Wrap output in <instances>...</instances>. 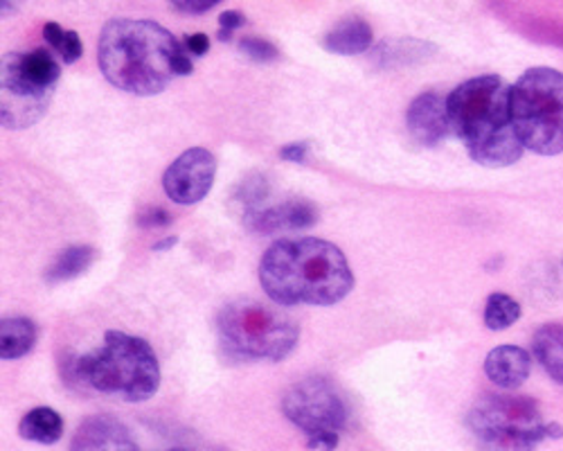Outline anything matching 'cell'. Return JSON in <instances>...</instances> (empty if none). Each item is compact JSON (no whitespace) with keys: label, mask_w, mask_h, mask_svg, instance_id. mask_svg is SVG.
I'll return each mask as SVG.
<instances>
[{"label":"cell","mask_w":563,"mask_h":451,"mask_svg":"<svg viewBox=\"0 0 563 451\" xmlns=\"http://www.w3.org/2000/svg\"><path fill=\"white\" fill-rule=\"evenodd\" d=\"M532 354L550 380L563 386V325L545 323L532 337Z\"/></svg>","instance_id":"2e32d148"},{"label":"cell","mask_w":563,"mask_h":451,"mask_svg":"<svg viewBox=\"0 0 563 451\" xmlns=\"http://www.w3.org/2000/svg\"><path fill=\"white\" fill-rule=\"evenodd\" d=\"M70 371L79 384L132 404L154 397L160 386V365L154 348L145 339L120 330H109L104 346L77 357Z\"/></svg>","instance_id":"277c9868"},{"label":"cell","mask_w":563,"mask_h":451,"mask_svg":"<svg viewBox=\"0 0 563 451\" xmlns=\"http://www.w3.org/2000/svg\"><path fill=\"white\" fill-rule=\"evenodd\" d=\"M224 350L237 361H282L300 339L297 323L257 301L228 303L216 318Z\"/></svg>","instance_id":"8992f818"},{"label":"cell","mask_w":563,"mask_h":451,"mask_svg":"<svg viewBox=\"0 0 563 451\" xmlns=\"http://www.w3.org/2000/svg\"><path fill=\"white\" fill-rule=\"evenodd\" d=\"M70 451H138V444L113 416H91L77 427Z\"/></svg>","instance_id":"7c38bea8"},{"label":"cell","mask_w":563,"mask_h":451,"mask_svg":"<svg viewBox=\"0 0 563 451\" xmlns=\"http://www.w3.org/2000/svg\"><path fill=\"white\" fill-rule=\"evenodd\" d=\"M323 46L329 53L342 55V57L363 55L372 46V27L359 16L342 19L327 32Z\"/></svg>","instance_id":"9a60e30c"},{"label":"cell","mask_w":563,"mask_h":451,"mask_svg":"<svg viewBox=\"0 0 563 451\" xmlns=\"http://www.w3.org/2000/svg\"><path fill=\"white\" fill-rule=\"evenodd\" d=\"M185 48L188 53H192L194 57H203L210 50V38L205 34H192L185 38Z\"/></svg>","instance_id":"4316f807"},{"label":"cell","mask_w":563,"mask_h":451,"mask_svg":"<svg viewBox=\"0 0 563 451\" xmlns=\"http://www.w3.org/2000/svg\"><path fill=\"white\" fill-rule=\"evenodd\" d=\"M244 23H246V16H244L241 12H235V10H228V12H224V14L219 16V25H222V30H228V32H233V30L241 27Z\"/></svg>","instance_id":"f1b7e54d"},{"label":"cell","mask_w":563,"mask_h":451,"mask_svg":"<svg viewBox=\"0 0 563 451\" xmlns=\"http://www.w3.org/2000/svg\"><path fill=\"white\" fill-rule=\"evenodd\" d=\"M38 339V327L27 316H10L0 320V357L14 361L25 357Z\"/></svg>","instance_id":"ac0fdd59"},{"label":"cell","mask_w":563,"mask_h":451,"mask_svg":"<svg viewBox=\"0 0 563 451\" xmlns=\"http://www.w3.org/2000/svg\"><path fill=\"white\" fill-rule=\"evenodd\" d=\"M8 10H10V0H3V14H8Z\"/></svg>","instance_id":"1f68e13d"},{"label":"cell","mask_w":563,"mask_h":451,"mask_svg":"<svg viewBox=\"0 0 563 451\" xmlns=\"http://www.w3.org/2000/svg\"><path fill=\"white\" fill-rule=\"evenodd\" d=\"M509 113L526 149L563 154V72L545 66L526 70L509 87Z\"/></svg>","instance_id":"5b68a950"},{"label":"cell","mask_w":563,"mask_h":451,"mask_svg":"<svg viewBox=\"0 0 563 451\" xmlns=\"http://www.w3.org/2000/svg\"><path fill=\"white\" fill-rule=\"evenodd\" d=\"M532 373V357L518 346H498L485 359V375L503 391H516Z\"/></svg>","instance_id":"4fadbf2b"},{"label":"cell","mask_w":563,"mask_h":451,"mask_svg":"<svg viewBox=\"0 0 563 451\" xmlns=\"http://www.w3.org/2000/svg\"><path fill=\"white\" fill-rule=\"evenodd\" d=\"M233 38V32L228 30H219V41H230Z\"/></svg>","instance_id":"4dcf8cb0"},{"label":"cell","mask_w":563,"mask_h":451,"mask_svg":"<svg viewBox=\"0 0 563 451\" xmlns=\"http://www.w3.org/2000/svg\"><path fill=\"white\" fill-rule=\"evenodd\" d=\"M406 125L417 145L438 147L451 132L447 100H442L438 93L417 95L408 106Z\"/></svg>","instance_id":"8fae6325"},{"label":"cell","mask_w":563,"mask_h":451,"mask_svg":"<svg viewBox=\"0 0 563 451\" xmlns=\"http://www.w3.org/2000/svg\"><path fill=\"white\" fill-rule=\"evenodd\" d=\"M316 219H318V213L309 201H286V203H280V206L248 215V224L257 233H264V235H271L278 230L309 228L316 224Z\"/></svg>","instance_id":"5bb4252c"},{"label":"cell","mask_w":563,"mask_h":451,"mask_svg":"<svg viewBox=\"0 0 563 451\" xmlns=\"http://www.w3.org/2000/svg\"><path fill=\"white\" fill-rule=\"evenodd\" d=\"M239 50L257 61V64H271L275 59H280V50L271 44L267 38H255V36H246L239 41Z\"/></svg>","instance_id":"7402d4cb"},{"label":"cell","mask_w":563,"mask_h":451,"mask_svg":"<svg viewBox=\"0 0 563 451\" xmlns=\"http://www.w3.org/2000/svg\"><path fill=\"white\" fill-rule=\"evenodd\" d=\"M57 53H59V57H61L66 64H75V61L81 57V53H83L79 34L72 32V30H66L64 41H61V46L57 48Z\"/></svg>","instance_id":"603a6c76"},{"label":"cell","mask_w":563,"mask_h":451,"mask_svg":"<svg viewBox=\"0 0 563 451\" xmlns=\"http://www.w3.org/2000/svg\"><path fill=\"white\" fill-rule=\"evenodd\" d=\"M259 284L282 307H329L354 290V273L338 246L325 239H278L259 262Z\"/></svg>","instance_id":"7a4b0ae2"},{"label":"cell","mask_w":563,"mask_h":451,"mask_svg":"<svg viewBox=\"0 0 563 451\" xmlns=\"http://www.w3.org/2000/svg\"><path fill=\"white\" fill-rule=\"evenodd\" d=\"M55 91H46L27 81L10 59L0 64V122L5 129H27L46 115Z\"/></svg>","instance_id":"9c48e42d"},{"label":"cell","mask_w":563,"mask_h":451,"mask_svg":"<svg viewBox=\"0 0 563 451\" xmlns=\"http://www.w3.org/2000/svg\"><path fill=\"white\" fill-rule=\"evenodd\" d=\"M169 451H183V449H169Z\"/></svg>","instance_id":"d6a6232c"},{"label":"cell","mask_w":563,"mask_h":451,"mask_svg":"<svg viewBox=\"0 0 563 451\" xmlns=\"http://www.w3.org/2000/svg\"><path fill=\"white\" fill-rule=\"evenodd\" d=\"M19 433L38 444H55L64 436V418L50 406H36L21 420Z\"/></svg>","instance_id":"d6986e66"},{"label":"cell","mask_w":563,"mask_h":451,"mask_svg":"<svg viewBox=\"0 0 563 451\" xmlns=\"http://www.w3.org/2000/svg\"><path fill=\"white\" fill-rule=\"evenodd\" d=\"M521 318V303L514 301L507 294H492L485 305V325L492 332H503Z\"/></svg>","instance_id":"44dd1931"},{"label":"cell","mask_w":563,"mask_h":451,"mask_svg":"<svg viewBox=\"0 0 563 451\" xmlns=\"http://www.w3.org/2000/svg\"><path fill=\"white\" fill-rule=\"evenodd\" d=\"M95 258H98V251L93 249V246H86V244L70 246V249H66L55 260V264L46 273V280L48 282H68V280L89 271L91 264L95 262Z\"/></svg>","instance_id":"ffe728a7"},{"label":"cell","mask_w":563,"mask_h":451,"mask_svg":"<svg viewBox=\"0 0 563 451\" xmlns=\"http://www.w3.org/2000/svg\"><path fill=\"white\" fill-rule=\"evenodd\" d=\"M307 151H309V145L307 143H291V145H284L280 149V158L282 160H289V162H305L307 160Z\"/></svg>","instance_id":"484cf974"},{"label":"cell","mask_w":563,"mask_h":451,"mask_svg":"<svg viewBox=\"0 0 563 451\" xmlns=\"http://www.w3.org/2000/svg\"><path fill=\"white\" fill-rule=\"evenodd\" d=\"M169 222H171V215H169L167 211L158 208V206L143 211L140 217H138V224H140L143 228H160V226H167Z\"/></svg>","instance_id":"d4e9b609"},{"label":"cell","mask_w":563,"mask_h":451,"mask_svg":"<svg viewBox=\"0 0 563 451\" xmlns=\"http://www.w3.org/2000/svg\"><path fill=\"white\" fill-rule=\"evenodd\" d=\"M282 414L307 436V447L316 451H334L340 431L348 425L345 399L336 386L320 375L295 382L282 399Z\"/></svg>","instance_id":"ba28073f"},{"label":"cell","mask_w":563,"mask_h":451,"mask_svg":"<svg viewBox=\"0 0 563 451\" xmlns=\"http://www.w3.org/2000/svg\"><path fill=\"white\" fill-rule=\"evenodd\" d=\"M169 3L183 14H205L214 5H219L222 0H169Z\"/></svg>","instance_id":"cb8c5ba5"},{"label":"cell","mask_w":563,"mask_h":451,"mask_svg":"<svg viewBox=\"0 0 563 451\" xmlns=\"http://www.w3.org/2000/svg\"><path fill=\"white\" fill-rule=\"evenodd\" d=\"M98 64L115 89L149 98L167 89L174 77L194 70L181 41L154 21L113 19L98 44Z\"/></svg>","instance_id":"6da1fadb"},{"label":"cell","mask_w":563,"mask_h":451,"mask_svg":"<svg viewBox=\"0 0 563 451\" xmlns=\"http://www.w3.org/2000/svg\"><path fill=\"white\" fill-rule=\"evenodd\" d=\"M64 34H66V30H61L59 23H53V21H50V23L43 25V36H46V41H48L53 50H57V48L61 46Z\"/></svg>","instance_id":"83f0119b"},{"label":"cell","mask_w":563,"mask_h":451,"mask_svg":"<svg viewBox=\"0 0 563 451\" xmlns=\"http://www.w3.org/2000/svg\"><path fill=\"white\" fill-rule=\"evenodd\" d=\"M436 46L419 38H385L372 50V61L381 68H402L426 61L430 55H436Z\"/></svg>","instance_id":"e0dca14e"},{"label":"cell","mask_w":563,"mask_h":451,"mask_svg":"<svg viewBox=\"0 0 563 451\" xmlns=\"http://www.w3.org/2000/svg\"><path fill=\"white\" fill-rule=\"evenodd\" d=\"M466 425L492 451H537L543 440L563 438V427L543 422L539 404L523 395H485Z\"/></svg>","instance_id":"52a82bcc"},{"label":"cell","mask_w":563,"mask_h":451,"mask_svg":"<svg viewBox=\"0 0 563 451\" xmlns=\"http://www.w3.org/2000/svg\"><path fill=\"white\" fill-rule=\"evenodd\" d=\"M216 177V158L203 149L192 147L183 151L162 177L165 194L179 206H194L207 196Z\"/></svg>","instance_id":"30bf717a"},{"label":"cell","mask_w":563,"mask_h":451,"mask_svg":"<svg viewBox=\"0 0 563 451\" xmlns=\"http://www.w3.org/2000/svg\"><path fill=\"white\" fill-rule=\"evenodd\" d=\"M177 244V237H165L162 241L154 244V251H165V249H171V246Z\"/></svg>","instance_id":"f546056e"},{"label":"cell","mask_w":563,"mask_h":451,"mask_svg":"<svg viewBox=\"0 0 563 451\" xmlns=\"http://www.w3.org/2000/svg\"><path fill=\"white\" fill-rule=\"evenodd\" d=\"M451 132L466 145L469 156L485 168H507L523 156L509 113V87L498 75L462 81L447 98Z\"/></svg>","instance_id":"3957f363"}]
</instances>
